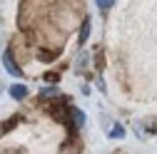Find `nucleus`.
<instances>
[{
    "label": "nucleus",
    "mask_w": 157,
    "mask_h": 154,
    "mask_svg": "<svg viewBox=\"0 0 157 154\" xmlns=\"http://www.w3.org/2000/svg\"><path fill=\"white\" fill-rule=\"evenodd\" d=\"M3 65H5V70H8L13 77H20V75H23V70L17 67V62L13 60V55H10V52H5V55H3Z\"/></svg>",
    "instance_id": "nucleus-1"
},
{
    "label": "nucleus",
    "mask_w": 157,
    "mask_h": 154,
    "mask_svg": "<svg viewBox=\"0 0 157 154\" xmlns=\"http://www.w3.org/2000/svg\"><path fill=\"white\" fill-rule=\"evenodd\" d=\"M10 94H13L15 100H23L25 94H28V87H25V85H13V87H10Z\"/></svg>",
    "instance_id": "nucleus-2"
},
{
    "label": "nucleus",
    "mask_w": 157,
    "mask_h": 154,
    "mask_svg": "<svg viewBox=\"0 0 157 154\" xmlns=\"http://www.w3.org/2000/svg\"><path fill=\"white\" fill-rule=\"evenodd\" d=\"M70 112H72V117H75V124H77V127H82V124H85V114H82L80 109H75V107H72Z\"/></svg>",
    "instance_id": "nucleus-3"
},
{
    "label": "nucleus",
    "mask_w": 157,
    "mask_h": 154,
    "mask_svg": "<svg viewBox=\"0 0 157 154\" xmlns=\"http://www.w3.org/2000/svg\"><path fill=\"white\" fill-rule=\"evenodd\" d=\"M95 3H97V8H100V10H110L115 0H95Z\"/></svg>",
    "instance_id": "nucleus-4"
},
{
    "label": "nucleus",
    "mask_w": 157,
    "mask_h": 154,
    "mask_svg": "<svg viewBox=\"0 0 157 154\" xmlns=\"http://www.w3.org/2000/svg\"><path fill=\"white\" fill-rule=\"evenodd\" d=\"M43 97H60V92H57L55 87H45L43 90Z\"/></svg>",
    "instance_id": "nucleus-5"
},
{
    "label": "nucleus",
    "mask_w": 157,
    "mask_h": 154,
    "mask_svg": "<svg viewBox=\"0 0 157 154\" xmlns=\"http://www.w3.org/2000/svg\"><path fill=\"white\" fill-rule=\"evenodd\" d=\"M87 35H90V23H85V25H82V32H80V42H85V40H87Z\"/></svg>",
    "instance_id": "nucleus-6"
}]
</instances>
